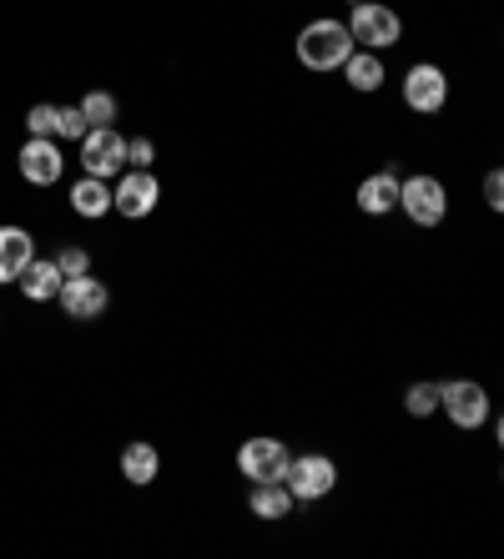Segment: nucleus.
<instances>
[{"label":"nucleus","instance_id":"1","mask_svg":"<svg viewBox=\"0 0 504 559\" xmlns=\"http://www.w3.org/2000/svg\"><path fill=\"white\" fill-rule=\"evenodd\" d=\"M293 51H297V66H303V71H313V76H328V71H338V66L349 61L353 36H349V26H343V21H333V15H318V21H308V26L297 31Z\"/></svg>","mask_w":504,"mask_h":559},{"label":"nucleus","instance_id":"2","mask_svg":"<svg viewBox=\"0 0 504 559\" xmlns=\"http://www.w3.org/2000/svg\"><path fill=\"white\" fill-rule=\"evenodd\" d=\"M343 26H349V36H353V46H359V51H378V56H384L388 46H399V40H403V15L394 11V5H384V0H359Z\"/></svg>","mask_w":504,"mask_h":559},{"label":"nucleus","instance_id":"3","mask_svg":"<svg viewBox=\"0 0 504 559\" xmlns=\"http://www.w3.org/2000/svg\"><path fill=\"white\" fill-rule=\"evenodd\" d=\"M399 207L414 227H439V222L449 217V187H444L439 177H429V171L399 177Z\"/></svg>","mask_w":504,"mask_h":559},{"label":"nucleus","instance_id":"4","mask_svg":"<svg viewBox=\"0 0 504 559\" xmlns=\"http://www.w3.org/2000/svg\"><path fill=\"white\" fill-rule=\"evenodd\" d=\"M283 484L293 504H318V499H328L338 489V464L328 454H293Z\"/></svg>","mask_w":504,"mask_h":559},{"label":"nucleus","instance_id":"5","mask_svg":"<svg viewBox=\"0 0 504 559\" xmlns=\"http://www.w3.org/2000/svg\"><path fill=\"white\" fill-rule=\"evenodd\" d=\"M77 146H81V171H86V177L112 182V177L127 171V136H121L117 127H91Z\"/></svg>","mask_w":504,"mask_h":559},{"label":"nucleus","instance_id":"6","mask_svg":"<svg viewBox=\"0 0 504 559\" xmlns=\"http://www.w3.org/2000/svg\"><path fill=\"white\" fill-rule=\"evenodd\" d=\"M439 408L449 414V424L454 429H465V433H474V429H484L490 424V393L479 389V383H469V378H449V383H439Z\"/></svg>","mask_w":504,"mask_h":559},{"label":"nucleus","instance_id":"7","mask_svg":"<svg viewBox=\"0 0 504 559\" xmlns=\"http://www.w3.org/2000/svg\"><path fill=\"white\" fill-rule=\"evenodd\" d=\"M444 102H449V76H444V66L414 61L403 71V106H409L414 117H439Z\"/></svg>","mask_w":504,"mask_h":559},{"label":"nucleus","instance_id":"8","mask_svg":"<svg viewBox=\"0 0 504 559\" xmlns=\"http://www.w3.org/2000/svg\"><path fill=\"white\" fill-rule=\"evenodd\" d=\"M156 202H162V182H156V171L127 167L117 177V187H112V212H121V217H131V222L152 217Z\"/></svg>","mask_w":504,"mask_h":559},{"label":"nucleus","instance_id":"9","mask_svg":"<svg viewBox=\"0 0 504 559\" xmlns=\"http://www.w3.org/2000/svg\"><path fill=\"white\" fill-rule=\"evenodd\" d=\"M288 443L283 439H268V433H258V439H247L243 449H237V474H243L247 484H268V479H283L288 474Z\"/></svg>","mask_w":504,"mask_h":559},{"label":"nucleus","instance_id":"10","mask_svg":"<svg viewBox=\"0 0 504 559\" xmlns=\"http://www.w3.org/2000/svg\"><path fill=\"white\" fill-rule=\"evenodd\" d=\"M56 302L66 308V318H71V323H96V318L112 308V287H106L102 277L81 273V277H66L61 293H56Z\"/></svg>","mask_w":504,"mask_h":559},{"label":"nucleus","instance_id":"11","mask_svg":"<svg viewBox=\"0 0 504 559\" xmlns=\"http://www.w3.org/2000/svg\"><path fill=\"white\" fill-rule=\"evenodd\" d=\"M15 162H21V177H26L31 187H56L66 177V156H61V146H56V136H31Z\"/></svg>","mask_w":504,"mask_h":559},{"label":"nucleus","instance_id":"12","mask_svg":"<svg viewBox=\"0 0 504 559\" xmlns=\"http://www.w3.org/2000/svg\"><path fill=\"white\" fill-rule=\"evenodd\" d=\"M353 202H359L363 217H388V212L399 207V171L384 167V171H374V177H363Z\"/></svg>","mask_w":504,"mask_h":559},{"label":"nucleus","instance_id":"13","mask_svg":"<svg viewBox=\"0 0 504 559\" xmlns=\"http://www.w3.org/2000/svg\"><path fill=\"white\" fill-rule=\"evenodd\" d=\"M31 258H36V237L26 227H0V283H15L31 267Z\"/></svg>","mask_w":504,"mask_h":559},{"label":"nucleus","instance_id":"14","mask_svg":"<svg viewBox=\"0 0 504 559\" xmlns=\"http://www.w3.org/2000/svg\"><path fill=\"white\" fill-rule=\"evenodd\" d=\"M338 71H343V81H349L353 92L359 96H374L378 86H384L388 81V71H384V56L378 51H359V46H353L349 51V61L338 66Z\"/></svg>","mask_w":504,"mask_h":559},{"label":"nucleus","instance_id":"15","mask_svg":"<svg viewBox=\"0 0 504 559\" xmlns=\"http://www.w3.org/2000/svg\"><path fill=\"white\" fill-rule=\"evenodd\" d=\"M61 283L66 277H61V267H56V258H31V267L15 277V287H21L31 302H56Z\"/></svg>","mask_w":504,"mask_h":559},{"label":"nucleus","instance_id":"16","mask_svg":"<svg viewBox=\"0 0 504 559\" xmlns=\"http://www.w3.org/2000/svg\"><path fill=\"white\" fill-rule=\"evenodd\" d=\"M247 509H253V520H262V524H283L288 509H293V495H288L283 479L253 484V495H247Z\"/></svg>","mask_w":504,"mask_h":559},{"label":"nucleus","instance_id":"17","mask_svg":"<svg viewBox=\"0 0 504 559\" xmlns=\"http://www.w3.org/2000/svg\"><path fill=\"white\" fill-rule=\"evenodd\" d=\"M156 474H162V454H156V443H127L121 449V479L137 484V489H146V484H156Z\"/></svg>","mask_w":504,"mask_h":559},{"label":"nucleus","instance_id":"18","mask_svg":"<svg viewBox=\"0 0 504 559\" xmlns=\"http://www.w3.org/2000/svg\"><path fill=\"white\" fill-rule=\"evenodd\" d=\"M71 212L86 222L106 217L112 212V182H102V177H81V182H71Z\"/></svg>","mask_w":504,"mask_h":559},{"label":"nucleus","instance_id":"19","mask_svg":"<svg viewBox=\"0 0 504 559\" xmlns=\"http://www.w3.org/2000/svg\"><path fill=\"white\" fill-rule=\"evenodd\" d=\"M117 96L112 92H86L81 96V117H86V127H117Z\"/></svg>","mask_w":504,"mask_h":559},{"label":"nucleus","instance_id":"20","mask_svg":"<svg viewBox=\"0 0 504 559\" xmlns=\"http://www.w3.org/2000/svg\"><path fill=\"white\" fill-rule=\"evenodd\" d=\"M403 408L414 418H434L439 414V383H414V389L403 393Z\"/></svg>","mask_w":504,"mask_h":559},{"label":"nucleus","instance_id":"21","mask_svg":"<svg viewBox=\"0 0 504 559\" xmlns=\"http://www.w3.org/2000/svg\"><path fill=\"white\" fill-rule=\"evenodd\" d=\"M86 117H81V106H56V136L61 142H81L86 136Z\"/></svg>","mask_w":504,"mask_h":559},{"label":"nucleus","instance_id":"22","mask_svg":"<svg viewBox=\"0 0 504 559\" xmlns=\"http://www.w3.org/2000/svg\"><path fill=\"white\" fill-rule=\"evenodd\" d=\"M26 131L31 136H56V106L51 102H40L26 111Z\"/></svg>","mask_w":504,"mask_h":559},{"label":"nucleus","instance_id":"23","mask_svg":"<svg viewBox=\"0 0 504 559\" xmlns=\"http://www.w3.org/2000/svg\"><path fill=\"white\" fill-rule=\"evenodd\" d=\"M56 267H61V277H81V273H91V252L86 248H61L56 252Z\"/></svg>","mask_w":504,"mask_h":559},{"label":"nucleus","instance_id":"24","mask_svg":"<svg viewBox=\"0 0 504 559\" xmlns=\"http://www.w3.org/2000/svg\"><path fill=\"white\" fill-rule=\"evenodd\" d=\"M152 162H156V146H152V136H127V167H142V171H152Z\"/></svg>","mask_w":504,"mask_h":559},{"label":"nucleus","instance_id":"25","mask_svg":"<svg viewBox=\"0 0 504 559\" xmlns=\"http://www.w3.org/2000/svg\"><path fill=\"white\" fill-rule=\"evenodd\" d=\"M484 207H490V212H504V171H500V167L484 177Z\"/></svg>","mask_w":504,"mask_h":559},{"label":"nucleus","instance_id":"26","mask_svg":"<svg viewBox=\"0 0 504 559\" xmlns=\"http://www.w3.org/2000/svg\"><path fill=\"white\" fill-rule=\"evenodd\" d=\"M349 5H359V0H349Z\"/></svg>","mask_w":504,"mask_h":559}]
</instances>
